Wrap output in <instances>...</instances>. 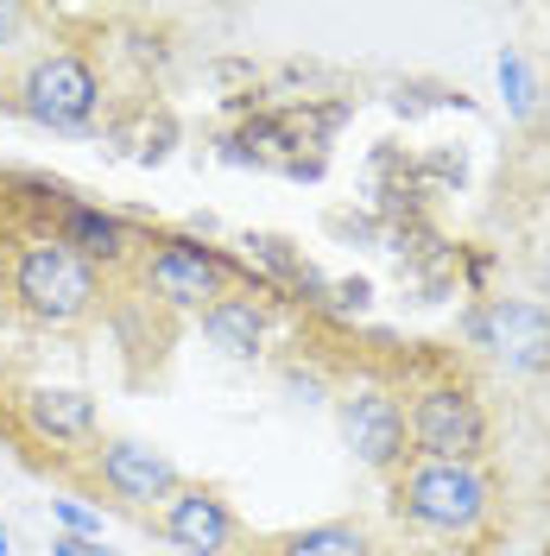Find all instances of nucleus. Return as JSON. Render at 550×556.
<instances>
[{"label": "nucleus", "mask_w": 550, "mask_h": 556, "mask_svg": "<svg viewBox=\"0 0 550 556\" xmlns=\"http://www.w3.org/2000/svg\"><path fill=\"white\" fill-rule=\"evenodd\" d=\"M13 298L38 323H76L96 304V266L64 241H33L13 260Z\"/></svg>", "instance_id": "nucleus-1"}, {"label": "nucleus", "mask_w": 550, "mask_h": 556, "mask_svg": "<svg viewBox=\"0 0 550 556\" xmlns=\"http://www.w3.org/2000/svg\"><path fill=\"white\" fill-rule=\"evenodd\" d=\"M399 500L430 531H475L487 519V481L468 462H424V468H412Z\"/></svg>", "instance_id": "nucleus-2"}, {"label": "nucleus", "mask_w": 550, "mask_h": 556, "mask_svg": "<svg viewBox=\"0 0 550 556\" xmlns=\"http://www.w3.org/2000/svg\"><path fill=\"white\" fill-rule=\"evenodd\" d=\"M412 443L424 462H475L487 450V417L475 392L462 386H430L412 405Z\"/></svg>", "instance_id": "nucleus-3"}, {"label": "nucleus", "mask_w": 550, "mask_h": 556, "mask_svg": "<svg viewBox=\"0 0 550 556\" xmlns=\"http://www.w3.org/2000/svg\"><path fill=\"white\" fill-rule=\"evenodd\" d=\"M468 342L500 354L513 374H545L550 367V304L532 298H493L468 316Z\"/></svg>", "instance_id": "nucleus-4"}, {"label": "nucleus", "mask_w": 550, "mask_h": 556, "mask_svg": "<svg viewBox=\"0 0 550 556\" xmlns=\"http://www.w3.org/2000/svg\"><path fill=\"white\" fill-rule=\"evenodd\" d=\"M102 102V83H96V70L83 64L76 51H51V58H38L26 70V83H20V108L45 121V127H83L89 114Z\"/></svg>", "instance_id": "nucleus-5"}, {"label": "nucleus", "mask_w": 550, "mask_h": 556, "mask_svg": "<svg viewBox=\"0 0 550 556\" xmlns=\"http://www.w3.org/2000/svg\"><path fill=\"white\" fill-rule=\"evenodd\" d=\"M228 260L222 253H209V247H190V241H172L152 266H146V285L165 298V304H177V311H190V304H215L222 298V285H228Z\"/></svg>", "instance_id": "nucleus-6"}, {"label": "nucleus", "mask_w": 550, "mask_h": 556, "mask_svg": "<svg viewBox=\"0 0 550 556\" xmlns=\"http://www.w3.org/2000/svg\"><path fill=\"white\" fill-rule=\"evenodd\" d=\"M342 437L348 450L361 455L367 468H392L405 455V412L386 399V392H348L342 399Z\"/></svg>", "instance_id": "nucleus-7"}, {"label": "nucleus", "mask_w": 550, "mask_h": 556, "mask_svg": "<svg viewBox=\"0 0 550 556\" xmlns=\"http://www.w3.org/2000/svg\"><path fill=\"white\" fill-rule=\"evenodd\" d=\"M102 481L114 486V500H127V506H152V500H172L177 493V468L159 450H146V443H108Z\"/></svg>", "instance_id": "nucleus-8"}, {"label": "nucleus", "mask_w": 550, "mask_h": 556, "mask_svg": "<svg viewBox=\"0 0 550 556\" xmlns=\"http://www.w3.org/2000/svg\"><path fill=\"white\" fill-rule=\"evenodd\" d=\"M165 538H172L177 551H190V556H222L228 538H235V519H228V506H222L215 493L184 486L172 506H165Z\"/></svg>", "instance_id": "nucleus-9"}, {"label": "nucleus", "mask_w": 550, "mask_h": 556, "mask_svg": "<svg viewBox=\"0 0 550 556\" xmlns=\"http://www.w3.org/2000/svg\"><path fill=\"white\" fill-rule=\"evenodd\" d=\"M26 417H33L38 437L70 443V437H89L96 430V399L76 392V386H38L33 399H26Z\"/></svg>", "instance_id": "nucleus-10"}, {"label": "nucleus", "mask_w": 550, "mask_h": 556, "mask_svg": "<svg viewBox=\"0 0 550 556\" xmlns=\"http://www.w3.org/2000/svg\"><path fill=\"white\" fill-rule=\"evenodd\" d=\"M203 336L222 348V354L247 361V354H260V342H266V316H260L253 298H215L203 311Z\"/></svg>", "instance_id": "nucleus-11"}, {"label": "nucleus", "mask_w": 550, "mask_h": 556, "mask_svg": "<svg viewBox=\"0 0 550 556\" xmlns=\"http://www.w3.org/2000/svg\"><path fill=\"white\" fill-rule=\"evenodd\" d=\"M64 247L83 253V260H121V222L102 215V208L70 203L64 208Z\"/></svg>", "instance_id": "nucleus-12"}, {"label": "nucleus", "mask_w": 550, "mask_h": 556, "mask_svg": "<svg viewBox=\"0 0 550 556\" xmlns=\"http://www.w3.org/2000/svg\"><path fill=\"white\" fill-rule=\"evenodd\" d=\"M285 556H374V551H367V531H354V525H310L285 544Z\"/></svg>", "instance_id": "nucleus-13"}, {"label": "nucleus", "mask_w": 550, "mask_h": 556, "mask_svg": "<svg viewBox=\"0 0 550 556\" xmlns=\"http://www.w3.org/2000/svg\"><path fill=\"white\" fill-rule=\"evenodd\" d=\"M500 96H507V108L513 114H532V70H525V58L518 51H500Z\"/></svg>", "instance_id": "nucleus-14"}, {"label": "nucleus", "mask_w": 550, "mask_h": 556, "mask_svg": "<svg viewBox=\"0 0 550 556\" xmlns=\"http://www.w3.org/2000/svg\"><path fill=\"white\" fill-rule=\"evenodd\" d=\"M51 513H58V525H64V538H102V513L83 506V500H58Z\"/></svg>", "instance_id": "nucleus-15"}, {"label": "nucleus", "mask_w": 550, "mask_h": 556, "mask_svg": "<svg viewBox=\"0 0 550 556\" xmlns=\"http://www.w3.org/2000/svg\"><path fill=\"white\" fill-rule=\"evenodd\" d=\"M51 556H121V551H108L102 538H58Z\"/></svg>", "instance_id": "nucleus-16"}, {"label": "nucleus", "mask_w": 550, "mask_h": 556, "mask_svg": "<svg viewBox=\"0 0 550 556\" xmlns=\"http://www.w3.org/2000/svg\"><path fill=\"white\" fill-rule=\"evenodd\" d=\"M532 285H538V298H550V241L532 253Z\"/></svg>", "instance_id": "nucleus-17"}, {"label": "nucleus", "mask_w": 550, "mask_h": 556, "mask_svg": "<svg viewBox=\"0 0 550 556\" xmlns=\"http://www.w3.org/2000/svg\"><path fill=\"white\" fill-rule=\"evenodd\" d=\"M20 26H26V13H20V7H0V51L20 38Z\"/></svg>", "instance_id": "nucleus-18"}, {"label": "nucleus", "mask_w": 550, "mask_h": 556, "mask_svg": "<svg viewBox=\"0 0 550 556\" xmlns=\"http://www.w3.org/2000/svg\"><path fill=\"white\" fill-rule=\"evenodd\" d=\"M0 556H13V551H7V531H0Z\"/></svg>", "instance_id": "nucleus-19"}]
</instances>
